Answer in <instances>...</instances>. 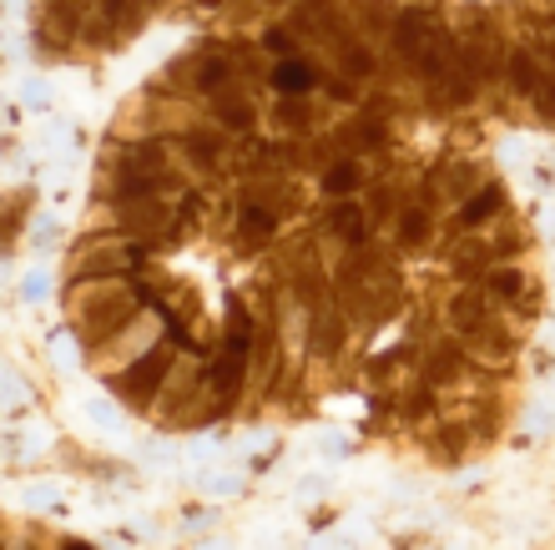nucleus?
<instances>
[{
    "mask_svg": "<svg viewBox=\"0 0 555 550\" xmlns=\"http://www.w3.org/2000/svg\"><path fill=\"white\" fill-rule=\"evenodd\" d=\"M237 203H258L288 222L304 213V188L293 177H258V182H237Z\"/></svg>",
    "mask_w": 555,
    "mask_h": 550,
    "instance_id": "6ab92c4d",
    "label": "nucleus"
},
{
    "mask_svg": "<svg viewBox=\"0 0 555 550\" xmlns=\"http://www.w3.org/2000/svg\"><path fill=\"white\" fill-rule=\"evenodd\" d=\"M530 116H535V121H545V127H555V72L545 76L541 97H535V102H530Z\"/></svg>",
    "mask_w": 555,
    "mask_h": 550,
    "instance_id": "a878e982",
    "label": "nucleus"
},
{
    "mask_svg": "<svg viewBox=\"0 0 555 550\" xmlns=\"http://www.w3.org/2000/svg\"><path fill=\"white\" fill-rule=\"evenodd\" d=\"M323 72H328V66H319L313 56L278 61V66H273V81H268V91H273V97H319Z\"/></svg>",
    "mask_w": 555,
    "mask_h": 550,
    "instance_id": "4be33fe9",
    "label": "nucleus"
},
{
    "mask_svg": "<svg viewBox=\"0 0 555 550\" xmlns=\"http://www.w3.org/2000/svg\"><path fill=\"white\" fill-rule=\"evenodd\" d=\"M278 232H283V218H278V213H268V207H258V203H237L233 238H237L243 253H263V247H273Z\"/></svg>",
    "mask_w": 555,
    "mask_h": 550,
    "instance_id": "aec40b11",
    "label": "nucleus"
},
{
    "mask_svg": "<svg viewBox=\"0 0 555 550\" xmlns=\"http://www.w3.org/2000/svg\"><path fill=\"white\" fill-rule=\"evenodd\" d=\"M268 127H273L278 137H304V142H313V137H323L334 121H328V102H323V97H273Z\"/></svg>",
    "mask_w": 555,
    "mask_h": 550,
    "instance_id": "9b49d317",
    "label": "nucleus"
},
{
    "mask_svg": "<svg viewBox=\"0 0 555 550\" xmlns=\"http://www.w3.org/2000/svg\"><path fill=\"white\" fill-rule=\"evenodd\" d=\"M21 222H26V192H15L11 197V222H5V243L21 238Z\"/></svg>",
    "mask_w": 555,
    "mask_h": 550,
    "instance_id": "bb28decb",
    "label": "nucleus"
},
{
    "mask_svg": "<svg viewBox=\"0 0 555 550\" xmlns=\"http://www.w3.org/2000/svg\"><path fill=\"white\" fill-rule=\"evenodd\" d=\"M444 268H450L460 283L480 289L485 273H490V268H500V247L490 243L485 232H460V238L444 247Z\"/></svg>",
    "mask_w": 555,
    "mask_h": 550,
    "instance_id": "2eb2a0df",
    "label": "nucleus"
},
{
    "mask_svg": "<svg viewBox=\"0 0 555 550\" xmlns=\"http://www.w3.org/2000/svg\"><path fill=\"white\" fill-rule=\"evenodd\" d=\"M505 319H511V314H505L485 289H469V283H460V289H450L439 298V323H444V333H454L460 344L475 338V333H485V329H495V323H505Z\"/></svg>",
    "mask_w": 555,
    "mask_h": 550,
    "instance_id": "0eeeda50",
    "label": "nucleus"
},
{
    "mask_svg": "<svg viewBox=\"0 0 555 550\" xmlns=\"http://www.w3.org/2000/svg\"><path fill=\"white\" fill-rule=\"evenodd\" d=\"M495 182V172H490V162H475V157H439L435 167H424V177L414 182V197L420 203H429L439 213V207H465L469 197L480 188H490Z\"/></svg>",
    "mask_w": 555,
    "mask_h": 550,
    "instance_id": "20e7f679",
    "label": "nucleus"
},
{
    "mask_svg": "<svg viewBox=\"0 0 555 550\" xmlns=\"http://www.w3.org/2000/svg\"><path fill=\"white\" fill-rule=\"evenodd\" d=\"M545 76H551V66L541 61V51L530 41H515L511 46V61H505V97H511V106H526L541 97L545 87Z\"/></svg>",
    "mask_w": 555,
    "mask_h": 550,
    "instance_id": "dca6fc26",
    "label": "nucleus"
},
{
    "mask_svg": "<svg viewBox=\"0 0 555 550\" xmlns=\"http://www.w3.org/2000/svg\"><path fill=\"white\" fill-rule=\"evenodd\" d=\"M414 435H420V445L429 449V460L435 464H465L469 455L480 449L475 445V435H469V424L460 420L454 409H444L439 420H429L424 430H414Z\"/></svg>",
    "mask_w": 555,
    "mask_h": 550,
    "instance_id": "4468645a",
    "label": "nucleus"
},
{
    "mask_svg": "<svg viewBox=\"0 0 555 550\" xmlns=\"http://www.w3.org/2000/svg\"><path fill=\"white\" fill-rule=\"evenodd\" d=\"M152 414H157L167 430H197V424H207V420H218V414H228V405H222L218 394L207 389L203 363H177L172 384L162 389V399L152 405Z\"/></svg>",
    "mask_w": 555,
    "mask_h": 550,
    "instance_id": "7ed1b4c3",
    "label": "nucleus"
},
{
    "mask_svg": "<svg viewBox=\"0 0 555 550\" xmlns=\"http://www.w3.org/2000/svg\"><path fill=\"white\" fill-rule=\"evenodd\" d=\"M353 338H359V333H353V323L344 319L338 298L308 314V363H323V369H334V363L349 359Z\"/></svg>",
    "mask_w": 555,
    "mask_h": 550,
    "instance_id": "9d476101",
    "label": "nucleus"
},
{
    "mask_svg": "<svg viewBox=\"0 0 555 550\" xmlns=\"http://www.w3.org/2000/svg\"><path fill=\"white\" fill-rule=\"evenodd\" d=\"M152 273V247L132 243V238H121V232H96V238H76L66 263H61V278H66V289L72 283H112V278H142Z\"/></svg>",
    "mask_w": 555,
    "mask_h": 550,
    "instance_id": "f03ea898",
    "label": "nucleus"
},
{
    "mask_svg": "<svg viewBox=\"0 0 555 550\" xmlns=\"http://www.w3.org/2000/svg\"><path fill=\"white\" fill-rule=\"evenodd\" d=\"M5 550H61V540L46 536L41 525H11L5 530Z\"/></svg>",
    "mask_w": 555,
    "mask_h": 550,
    "instance_id": "393cba45",
    "label": "nucleus"
},
{
    "mask_svg": "<svg viewBox=\"0 0 555 550\" xmlns=\"http://www.w3.org/2000/svg\"><path fill=\"white\" fill-rule=\"evenodd\" d=\"M319 232L328 238V243L344 247V253H353V247H374V238H379L364 197H353V203H328L323 207V218H319Z\"/></svg>",
    "mask_w": 555,
    "mask_h": 550,
    "instance_id": "ddd939ff",
    "label": "nucleus"
},
{
    "mask_svg": "<svg viewBox=\"0 0 555 550\" xmlns=\"http://www.w3.org/2000/svg\"><path fill=\"white\" fill-rule=\"evenodd\" d=\"M369 182H374V177H369V167L359 157H338L334 167L319 172V192L328 203H353V197H364Z\"/></svg>",
    "mask_w": 555,
    "mask_h": 550,
    "instance_id": "412c9836",
    "label": "nucleus"
},
{
    "mask_svg": "<svg viewBox=\"0 0 555 550\" xmlns=\"http://www.w3.org/2000/svg\"><path fill=\"white\" fill-rule=\"evenodd\" d=\"M435 228H439V213L429 203H420L410 188V197H404V213L395 218V247L404 253V258H414V253H429V243H435Z\"/></svg>",
    "mask_w": 555,
    "mask_h": 550,
    "instance_id": "a211bd4d",
    "label": "nucleus"
},
{
    "mask_svg": "<svg viewBox=\"0 0 555 550\" xmlns=\"http://www.w3.org/2000/svg\"><path fill=\"white\" fill-rule=\"evenodd\" d=\"M61 304H66V323H72L76 344H81L87 359L102 344H112L121 329H132L137 319L152 314L142 283H132V278H112V283H72V289L61 293Z\"/></svg>",
    "mask_w": 555,
    "mask_h": 550,
    "instance_id": "f257e3e1",
    "label": "nucleus"
},
{
    "mask_svg": "<svg viewBox=\"0 0 555 550\" xmlns=\"http://www.w3.org/2000/svg\"><path fill=\"white\" fill-rule=\"evenodd\" d=\"M490 298H495L505 314H511L515 323H526V319H535L541 314V278L530 273L526 263H500V268H490L485 273V283H480Z\"/></svg>",
    "mask_w": 555,
    "mask_h": 550,
    "instance_id": "1a4fd4ad",
    "label": "nucleus"
},
{
    "mask_svg": "<svg viewBox=\"0 0 555 550\" xmlns=\"http://www.w3.org/2000/svg\"><path fill=\"white\" fill-rule=\"evenodd\" d=\"M177 363H182V348L167 338V344H157L146 359H137L132 369H121V374L106 379V389L117 394L121 405H132V409H152L162 399V389L172 384L177 374Z\"/></svg>",
    "mask_w": 555,
    "mask_h": 550,
    "instance_id": "39448f33",
    "label": "nucleus"
},
{
    "mask_svg": "<svg viewBox=\"0 0 555 550\" xmlns=\"http://www.w3.org/2000/svg\"><path fill=\"white\" fill-rule=\"evenodd\" d=\"M511 213H515L511 188H505V182L495 177V182L475 192L465 207H454V228H460V232H490L500 218H511Z\"/></svg>",
    "mask_w": 555,
    "mask_h": 550,
    "instance_id": "f3484780",
    "label": "nucleus"
},
{
    "mask_svg": "<svg viewBox=\"0 0 555 550\" xmlns=\"http://www.w3.org/2000/svg\"><path fill=\"white\" fill-rule=\"evenodd\" d=\"M61 550H96V546H87V540H61Z\"/></svg>",
    "mask_w": 555,
    "mask_h": 550,
    "instance_id": "cd10ccee",
    "label": "nucleus"
},
{
    "mask_svg": "<svg viewBox=\"0 0 555 550\" xmlns=\"http://www.w3.org/2000/svg\"><path fill=\"white\" fill-rule=\"evenodd\" d=\"M162 329H167V323H162V314H146V319L132 323V329H121L112 344L96 348L87 363H91V369H96L102 379L121 374V369H132L137 359H146V354H152L157 344H167V333H162Z\"/></svg>",
    "mask_w": 555,
    "mask_h": 550,
    "instance_id": "6e6552de",
    "label": "nucleus"
},
{
    "mask_svg": "<svg viewBox=\"0 0 555 550\" xmlns=\"http://www.w3.org/2000/svg\"><path fill=\"white\" fill-rule=\"evenodd\" d=\"M258 46H263L273 61H298V56H308V46H304V36L283 21V15H273L263 30H258Z\"/></svg>",
    "mask_w": 555,
    "mask_h": 550,
    "instance_id": "5701e85b",
    "label": "nucleus"
},
{
    "mask_svg": "<svg viewBox=\"0 0 555 550\" xmlns=\"http://www.w3.org/2000/svg\"><path fill=\"white\" fill-rule=\"evenodd\" d=\"M237 137L233 131H222L218 121H197V127L177 142V157L188 167L197 182H218V177H233L237 172Z\"/></svg>",
    "mask_w": 555,
    "mask_h": 550,
    "instance_id": "423d86ee",
    "label": "nucleus"
},
{
    "mask_svg": "<svg viewBox=\"0 0 555 550\" xmlns=\"http://www.w3.org/2000/svg\"><path fill=\"white\" fill-rule=\"evenodd\" d=\"M203 112H207V121H218L222 131H233L237 142H253V137H258V127L268 121V112L258 106V91H248L243 81H237V87H228L222 97H212Z\"/></svg>",
    "mask_w": 555,
    "mask_h": 550,
    "instance_id": "f8f14e48",
    "label": "nucleus"
},
{
    "mask_svg": "<svg viewBox=\"0 0 555 550\" xmlns=\"http://www.w3.org/2000/svg\"><path fill=\"white\" fill-rule=\"evenodd\" d=\"M319 97L328 106H338V112H349V106H364V91L353 87V81H344L338 72H323V87H319Z\"/></svg>",
    "mask_w": 555,
    "mask_h": 550,
    "instance_id": "b1692460",
    "label": "nucleus"
}]
</instances>
